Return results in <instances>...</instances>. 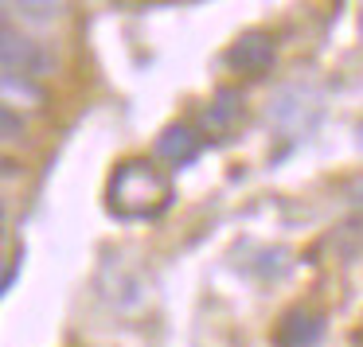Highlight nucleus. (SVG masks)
<instances>
[{
	"label": "nucleus",
	"mask_w": 363,
	"mask_h": 347,
	"mask_svg": "<svg viewBox=\"0 0 363 347\" xmlns=\"http://www.w3.org/2000/svg\"><path fill=\"white\" fill-rule=\"evenodd\" d=\"M106 207L121 222H152L172 207V176L149 157H129L106 180Z\"/></svg>",
	"instance_id": "f257e3e1"
},
{
	"label": "nucleus",
	"mask_w": 363,
	"mask_h": 347,
	"mask_svg": "<svg viewBox=\"0 0 363 347\" xmlns=\"http://www.w3.org/2000/svg\"><path fill=\"white\" fill-rule=\"evenodd\" d=\"M0 63H4V71L28 74V79H35V82L55 74V55H51L40 40H32L28 32L12 28L9 20H4V32H0Z\"/></svg>",
	"instance_id": "f03ea898"
},
{
	"label": "nucleus",
	"mask_w": 363,
	"mask_h": 347,
	"mask_svg": "<svg viewBox=\"0 0 363 347\" xmlns=\"http://www.w3.org/2000/svg\"><path fill=\"white\" fill-rule=\"evenodd\" d=\"M223 59H227V67L235 74H242V79H266L277 63V40H274V32L254 28V32L238 35Z\"/></svg>",
	"instance_id": "7ed1b4c3"
},
{
	"label": "nucleus",
	"mask_w": 363,
	"mask_h": 347,
	"mask_svg": "<svg viewBox=\"0 0 363 347\" xmlns=\"http://www.w3.org/2000/svg\"><path fill=\"white\" fill-rule=\"evenodd\" d=\"M320 118V98H313L301 86H285L281 94L269 102V121L277 129H289V133H308Z\"/></svg>",
	"instance_id": "20e7f679"
},
{
	"label": "nucleus",
	"mask_w": 363,
	"mask_h": 347,
	"mask_svg": "<svg viewBox=\"0 0 363 347\" xmlns=\"http://www.w3.org/2000/svg\"><path fill=\"white\" fill-rule=\"evenodd\" d=\"M203 133L188 121H172L168 129H160L157 137V160H164L168 168H191L199 157H203Z\"/></svg>",
	"instance_id": "39448f33"
},
{
	"label": "nucleus",
	"mask_w": 363,
	"mask_h": 347,
	"mask_svg": "<svg viewBox=\"0 0 363 347\" xmlns=\"http://www.w3.org/2000/svg\"><path fill=\"white\" fill-rule=\"evenodd\" d=\"M324 328H328V316L301 305V308H289V312L277 320L274 343L277 347H316L324 339Z\"/></svg>",
	"instance_id": "423d86ee"
},
{
	"label": "nucleus",
	"mask_w": 363,
	"mask_h": 347,
	"mask_svg": "<svg viewBox=\"0 0 363 347\" xmlns=\"http://www.w3.org/2000/svg\"><path fill=\"white\" fill-rule=\"evenodd\" d=\"M242 113H246L242 94L238 90H219L207 102V110L199 113V133H203V141H230V133L242 121Z\"/></svg>",
	"instance_id": "0eeeda50"
},
{
	"label": "nucleus",
	"mask_w": 363,
	"mask_h": 347,
	"mask_svg": "<svg viewBox=\"0 0 363 347\" xmlns=\"http://www.w3.org/2000/svg\"><path fill=\"white\" fill-rule=\"evenodd\" d=\"M0 94H4V110H40L43 102H48V90L40 86L35 79H28V74H12L4 71V79H0Z\"/></svg>",
	"instance_id": "6e6552de"
},
{
	"label": "nucleus",
	"mask_w": 363,
	"mask_h": 347,
	"mask_svg": "<svg viewBox=\"0 0 363 347\" xmlns=\"http://www.w3.org/2000/svg\"><path fill=\"white\" fill-rule=\"evenodd\" d=\"M0 125H4V141H20L24 133V118L16 110H0Z\"/></svg>",
	"instance_id": "1a4fd4ad"
},
{
	"label": "nucleus",
	"mask_w": 363,
	"mask_h": 347,
	"mask_svg": "<svg viewBox=\"0 0 363 347\" xmlns=\"http://www.w3.org/2000/svg\"><path fill=\"white\" fill-rule=\"evenodd\" d=\"M24 258H28V254H24V246H20V250L9 258V269H4V281H0V289H4V292H12V285H16L20 269H24Z\"/></svg>",
	"instance_id": "9d476101"
},
{
	"label": "nucleus",
	"mask_w": 363,
	"mask_h": 347,
	"mask_svg": "<svg viewBox=\"0 0 363 347\" xmlns=\"http://www.w3.org/2000/svg\"><path fill=\"white\" fill-rule=\"evenodd\" d=\"M355 137H359V149H363V121L355 125Z\"/></svg>",
	"instance_id": "9b49d317"
}]
</instances>
